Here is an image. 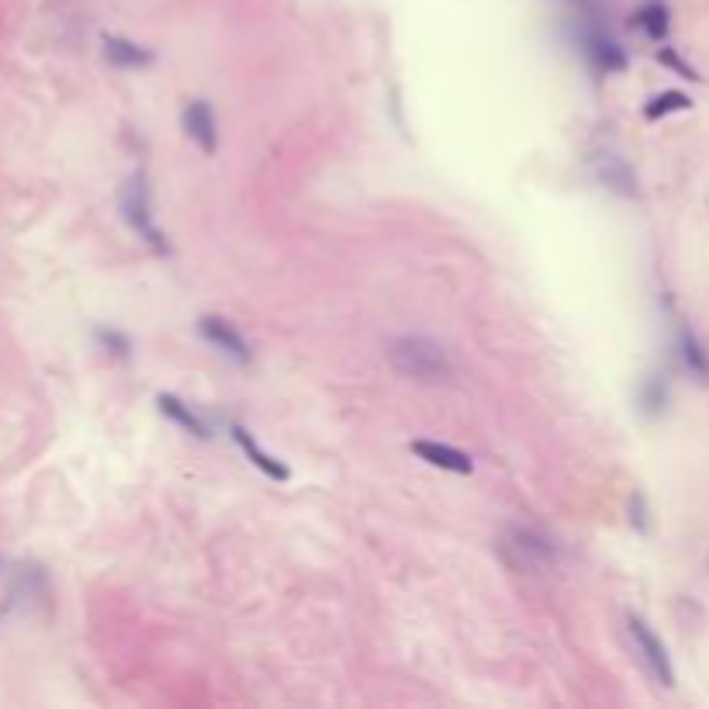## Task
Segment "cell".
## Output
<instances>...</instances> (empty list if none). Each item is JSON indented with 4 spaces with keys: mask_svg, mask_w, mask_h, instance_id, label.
I'll list each match as a JSON object with an SVG mask.
<instances>
[{
    "mask_svg": "<svg viewBox=\"0 0 709 709\" xmlns=\"http://www.w3.org/2000/svg\"><path fill=\"white\" fill-rule=\"evenodd\" d=\"M388 360L402 377H412V381H422V384L447 381V377L454 374L447 350H443L436 339H426V336H398L395 343L388 346Z\"/></svg>",
    "mask_w": 709,
    "mask_h": 709,
    "instance_id": "6da1fadb",
    "label": "cell"
},
{
    "mask_svg": "<svg viewBox=\"0 0 709 709\" xmlns=\"http://www.w3.org/2000/svg\"><path fill=\"white\" fill-rule=\"evenodd\" d=\"M118 205H122V218H125V222L135 229V236L146 239V243L153 246L156 253H167V239L160 236V229H156V222H153V205H149V184H146V173L135 170L132 177L125 180L122 198H118Z\"/></svg>",
    "mask_w": 709,
    "mask_h": 709,
    "instance_id": "7a4b0ae2",
    "label": "cell"
},
{
    "mask_svg": "<svg viewBox=\"0 0 709 709\" xmlns=\"http://www.w3.org/2000/svg\"><path fill=\"white\" fill-rule=\"evenodd\" d=\"M626 630H630L633 651H637L640 665L647 668V675H651L658 685L671 689V685H675V668H671L665 640H661L658 633L651 630V623L640 620V616H630V620H626Z\"/></svg>",
    "mask_w": 709,
    "mask_h": 709,
    "instance_id": "3957f363",
    "label": "cell"
},
{
    "mask_svg": "<svg viewBox=\"0 0 709 709\" xmlns=\"http://www.w3.org/2000/svg\"><path fill=\"white\" fill-rule=\"evenodd\" d=\"M502 550L519 568H547V564L557 561V543L547 533L533 530V526H512L502 540Z\"/></svg>",
    "mask_w": 709,
    "mask_h": 709,
    "instance_id": "277c9868",
    "label": "cell"
},
{
    "mask_svg": "<svg viewBox=\"0 0 709 709\" xmlns=\"http://www.w3.org/2000/svg\"><path fill=\"white\" fill-rule=\"evenodd\" d=\"M578 42H582L585 59L599 73H620V70H626L623 45L616 42L613 35H609L606 28H602L599 21L592 18V14H588V18L582 21V28H578Z\"/></svg>",
    "mask_w": 709,
    "mask_h": 709,
    "instance_id": "5b68a950",
    "label": "cell"
},
{
    "mask_svg": "<svg viewBox=\"0 0 709 709\" xmlns=\"http://www.w3.org/2000/svg\"><path fill=\"white\" fill-rule=\"evenodd\" d=\"M198 333L205 343H211L218 353H225V357L236 360V364H250L253 360L250 343H246L243 333H239L229 319H222V315H205V319L198 322Z\"/></svg>",
    "mask_w": 709,
    "mask_h": 709,
    "instance_id": "8992f818",
    "label": "cell"
},
{
    "mask_svg": "<svg viewBox=\"0 0 709 709\" xmlns=\"http://www.w3.org/2000/svg\"><path fill=\"white\" fill-rule=\"evenodd\" d=\"M184 132L194 146L201 149L205 156H215L218 149V122H215V111H211L208 101H191L184 108Z\"/></svg>",
    "mask_w": 709,
    "mask_h": 709,
    "instance_id": "52a82bcc",
    "label": "cell"
},
{
    "mask_svg": "<svg viewBox=\"0 0 709 709\" xmlns=\"http://www.w3.org/2000/svg\"><path fill=\"white\" fill-rule=\"evenodd\" d=\"M412 454H416L419 460H426V464L440 467V471H450V474H471L474 471L471 457H467L464 450H457V447H447V443L416 440L412 443Z\"/></svg>",
    "mask_w": 709,
    "mask_h": 709,
    "instance_id": "ba28073f",
    "label": "cell"
},
{
    "mask_svg": "<svg viewBox=\"0 0 709 709\" xmlns=\"http://www.w3.org/2000/svg\"><path fill=\"white\" fill-rule=\"evenodd\" d=\"M232 440L239 443V450L246 454V460H253L256 471H263L267 478H274V481H288L291 478L288 464H281V460H277L274 454H267V450L256 443V436L246 426H232Z\"/></svg>",
    "mask_w": 709,
    "mask_h": 709,
    "instance_id": "9c48e42d",
    "label": "cell"
},
{
    "mask_svg": "<svg viewBox=\"0 0 709 709\" xmlns=\"http://www.w3.org/2000/svg\"><path fill=\"white\" fill-rule=\"evenodd\" d=\"M104 59L118 70H142L153 63V52L132 39H122V35H104Z\"/></svg>",
    "mask_w": 709,
    "mask_h": 709,
    "instance_id": "30bf717a",
    "label": "cell"
},
{
    "mask_svg": "<svg viewBox=\"0 0 709 709\" xmlns=\"http://www.w3.org/2000/svg\"><path fill=\"white\" fill-rule=\"evenodd\" d=\"M675 346H678V360H682L685 371L696 377V381H709V350L703 346V339L692 333L685 322L678 326Z\"/></svg>",
    "mask_w": 709,
    "mask_h": 709,
    "instance_id": "8fae6325",
    "label": "cell"
},
{
    "mask_svg": "<svg viewBox=\"0 0 709 709\" xmlns=\"http://www.w3.org/2000/svg\"><path fill=\"white\" fill-rule=\"evenodd\" d=\"M633 25L647 35L651 42H665L671 32V11L665 0H644L633 14Z\"/></svg>",
    "mask_w": 709,
    "mask_h": 709,
    "instance_id": "7c38bea8",
    "label": "cell"
},
{
    "mask_svg": "<svg viewBox=\"0 0 709 709\" xmlns=\"http://www.w3.org/2000/svg\"><path fill=\"white\" fill-rule=\"evenodd\" d=\"M156 405H160V412L167 416L170 422H177L184 433L198 436V440H208V422L198 416V412L191 409V405H184L177 395H160L156 398Z\"/></svg>",
    "mask_w": 709,
    "mask_h": 709,
    "instance_id": "4fadbf2b",
    "label": "cell"
},
{
    "mask_svg": "<svg viewBox=\"0 0 709 709\" xmlns=\"http://www.w3.org/2000/svg\"><path fill=\"white\" fill-rule=\"evenodd\" d=\"M637 405L647 419L661 416V412L668 409V377L665 374L644 377V384H640V391H637Z\"/></svg>",
    "mask_w": 709,
    "mask_h": 709,
    "instance_id": "5bb4252c",
    "label": "cell"
},
{
    "mask_svg": "<svg viewBox=\"0 0 709 709\" xmlns=\"http://www.w3.org/2000/svg\"><path fill=\"white\" fill-rule=\"evenodd\" d=\"M602 180H606V187H616L620 194H626V198H633L637 194V173H633L626 163L620 160V156H613V153H606V160H602V173H599Z\"/></svg>",
    "mask_w": 709,
    "mask_h": 709,
    "instance_id": "9a60e30c",
    "label": "cell"
},
{
    "mask_svg": "<svg viewBox=\"0 0 709 709\" xmlns=\"http://www.w3.org/2000/svg\"><path fill=\"white\" fill-rule=\"evenodd\" d=\"M692 108V97L682 94V90H665V94L651 97V101L644 104V118L647 122H658V118H668L675 115V111H689Z\"/></svg>",
    "mask_w": 709,
    "mask_h": 709,
    "instance_id": "2e32d148",
    "label": "cell"
},
{
    "mask_svg": "<svg viewBox=\"0 0 709 709\" xmlns=\"http://www.w3.org/2000/svg\"><path fill=\"white\" fill-rule=\"evenodd\" d=\"M97 339H101V343L108 346V353H115V357H128V350H132L128 336H122L118 329H97Z\"/></svg>",
    "mask_w": 709,
    "mask_h": 709,
    "instance_id": "e0dca14e",
    "label": "cell"
},
{
    "mask_svg": "<svg viewBox=\"0 0 709 709\" xmlns=\"http://www.w3.org/2000/svg\"><path fill=\"white\" fill-rule=\"evenodd\" d=\"M658 59H661V63H665V66H671V70H675V73H678V77H685V80H699V73H696V70H692V66H689V63H685V59H682V56H678V52H675V49H668V45H665V49H661V52H658Z\"/></svg>",
    "mask_w": 709,
    "mask_h": 709,
    "instance_id": "ac0fdd59",
    "label": "cell"
}]
</instances>
